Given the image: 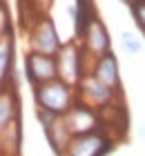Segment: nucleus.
Instances as JSON below:
<instances>
[{"label": "nucleus", "instance_id": "1", "mask_svg": "<svg viewBox=\"0 0 145 156\" xmlns=\"http://www.w3.org/2000/svg\"><path fill=\"white\" fill-rule=\"evenodd\" d=\"M36 103L40 109L54 112V114H67L71 109V94L63 80H52L36 87Z\"/></svg>", "mask_w": 145, "mask_h": 156}, {"label": "nucleus", "instance_id": "2", "mask_svg": "<svg viewBox=\"0 0 145 156\" xmlns=\"http://www.w3.org/2000/svg\"><path fill=\"white\" fill-rule=\"evenodd\" d=\"M25 69H27V76L34 85H45V83H52L56 74H58V62L52 58V56H45V54H38V51H31L25 58Z\"/></svg>", "mask_w": 145, "mask_h": 156}, {"label": "nucleus", "instance_id": "3", "mask_svg": "<svg viewBox=\"0 0 145 156\" xmlns=\"http://www.w3.org/2000/svg\"><path fill=\"white\" fill-rule=\"evenodd\" d=\"M107 150H110V143L98 132L74 136L67 143V156H103Z\"/></svg>", "mask_w": 145, "mask_h": 156}, {"label": "nucleus", "instance_id": "4", "mask_svg": "<svg viewBox=\"0 0 145 156\" xmlns=\"http://www.w3.org/2000/svg\"><path fill=\"white\" fill-rule=\"evenodd\" d=\"M65 127L74 136H83V134H92L96 127V114L87 107H74L65 114Z\"/></svg>", "mask_w": 145, "mask_h": 156}, {"label": "nucleus", "instance_id": "5", "mask_svg": "<svg viewBox=\"0 0 145 156\" xmlns=\"http://www.w3.org/2000/svg\"><path fill=\"white\" fill-rule=\"evenodd\" d=\"M34 47L38 54H45V56H54L60 49V40H58V34L54 29L52 20L45 18L38 23V27L34 31Z\"/></svg>", "mask_w": 145, "mask_h": 156}, {"label": "nucleus", "instance_id": "6", "mask_svg": "<svg viewBox=\"0 0 145 156\" xmlns=\"http://www.w3.org/2000/svg\"><path fill=\"white\" fill-rule=\"evenodd\" d=\"M58 76L63 78L65 85L78 83V67H81V56H78L74 45H65L58 54Z\"/></svg>", "mask_w": 145, "mask_h": 156}, {"label": "nucleus", "instance_id": "7", "mask_svg": "<svg viewBox=\"0 0 145 156\" xmlns=\"http://www.w3.org/2000/svg\"><path fill=\"white\" fill-rule=\"evenodd\" d=\"M94 76L98 78L103 85H107L110 89L118 87V62L112 54H105L96 60V67H94Z\"/></svg>", "mask_w": 145, "mask_h": 156}, {"label": "nucleus", "instance_id": "8", "mask_svg": "<svg viewBox=\"0 0 145 156\" xmlns=\"http://www.w3.org/2000/svg\"><path fill=\"white\" fill-rule=\"evenodd\" d=\"M81 87H83V96L89 103H94V105H107V103H110V98H112V89L107 87V85H103L96 76L83 78Z\"/></svg>", "mask_w": 145, "mask_h": 156}, {"label": "nucleus", "instance_id": "9", "mask_svg": "<svg viewBox=\"0 0 145 156\" xmlns=\"http://www.w3.org/2000/svg\"><path fill=\"white\" fill-rule=\"evenodd\" d=\"M85 38H87V45H89V49H92L96 56L110 54V51H107V49H110V36H107V29H105V25L100 23V20H94V23L89 25V29H87Z\"/></svg>", "mask_w": 145, "mask_h": 156}, {"label": "nucleus", "instance_id": "10", "mask_svg": "<svg viewBox=\"0 0 145 156\" xmlns=\"http://www.w3.org/2000/svg\"><path fill=\"white\" fill-rule=\"evenodd\" d=\"M13 114H16V101H13L11 91H0V132L13 123Z\"/></svg>", "mask_w": 145, "mask_h": 156}, {"label": "nucleus", "instance_id": "11", "mask_svg": "<svg viewBox=\"0 0 145 156\" xmlns=\"http://www.w3.org/2000/svg\"><path fill=\"white\" fill-rule=\"evenodd\" d=\"M9 62H11V40L0 38V83H2L5 76H7Z\"/></svg>", "mask_w": 145, "mask_h": 156}, {"label": "nucleus", "instance_id": "12", "mask_svg": "<svg viewBox=\"0 0 145 156\" xmlns=\"http://www.w3.org/2000/svg\"><path fill=\"white\" fill-rule=\"evenodd\" d=\"M121 42H123V47H125L129 54H139V51H141V42L136 40V38H134V36H132L129 31H125V34H123Z\"/></svg>", "mask_w": 145, "mask_h": 156}, {"label": "nucleus", "instance_id": "13", "mask_svg": "<svg viewBox=\"0 0 145 156\" xmlns=\"http://www.w3.org/2000/svg\"><path fill=\"white\" fill-rule=\"evenodd\" d=\"M132 13H134L136 23H139V27L145 31V0H136L132 5Z\"/></svg>", "mask_w": 145, "mask_h": 156}, {"label": "nucleus", "instance_id": "14", "mask_svg": "<svg viewBox=\"0 0 145 156\" xmlns=\"http://www.w3.org/2000/svg\"><path fill=\"white\" fill-rule=\"evenodd\" d=\"M7 31H9V16H7V7L0 2V38H7Z\"/></svg>", "mask_w": 145, "mask_h": 156}, {"label": "nucleus", "instance_id": "15", "mask_svg": "<svg viewBox=\"0 0 145 156\" xmlns=\"http://www.w3.org/2000/svg\"><path fill=\"white\" fill-rule=\"evenodd\" d=\"M143 136H145V129H143Z\"/></svg>", "mask_w": 145, "mask_h": 156}]
</instances>
